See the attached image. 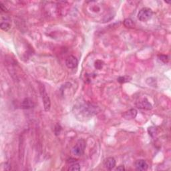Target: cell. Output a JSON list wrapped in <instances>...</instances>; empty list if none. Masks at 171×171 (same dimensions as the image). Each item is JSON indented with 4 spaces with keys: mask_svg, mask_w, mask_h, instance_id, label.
<instances>
[{
    "mask_svg": "<svg viewBox=\"0 0 171 171\" xmlns=\"http://www.w3.org/2000/svg\"><path fill=\"white\" fill-rule=\"evenodd\" d=\"M104 166L106 169L112 170L116 166V160L113 157H108L104 161Z\"/></svg>",
    "mask_w": 171,
    "mask_h": 171,
    "instance_id": "ba28073f",
    "label": "cell"
},
{
    "mask_svg": "<svg viewBox=\"0 0 171 171\" xmlns=\"http://www.w3.org/2000/svg\"><path fill=\"white\" fill-rule=\"evenodd\" d=\"M0 27H1V30L7 32V31H8L9 29H10L11 24L9 22H8V21H6V22L2 21V22L1 23V24H0Z\"/></svg>",
    "mask_w": 171,
    "mask_h": 171,
    "instance_id": "7c38bea8",
    "label": "cell"
},
{
    "mask_svg": "<svg viewBox=\"0 0 171 171\" xmlns=\"http://www.w3.org/2000/svg\"><path fill=\"white\" fill-rule=\"evenodd\" d=\"M39 90L40 95L42 96V99L43 101V104H44V110L46 112L50 110L51 107V100L48 95L47 94L46 90L45 88V86L44 84L42 83L39 82Z\"/></svg>",
    "mask_w": 171,
    "mask_h": 171,
    "instance_id": "6da1fadb",
    "label": "cell"
},
{
    "mask_svg": "<svg viewBox=\"0 0 171 171\" xmlns=\"http://www.w3.org/2000/svg\"><path fill=\"white\" fill-rule=\"evenodd\" d=\"M35 104L32 100H31L29 98H25L21 102V108L23 109H30L34 108Z\"/></svg>",
    "mask_w": 171,
    "mask_h": 171,
    "instance_id": "30bf717a",
    "label": "cell"
},
{
    "mask_svg": "<svg viewBox=\"0 0 171 171\" xmlns=\"http://www.w3.org/2000/svg\"><path fill=\"white\" fill-rule=\"evenodd\" d=\"M86 146V141L83 139H80L73 146L72 149V153L73 155L76 156H82L84 153Z\"/></svg>",
    "mask_w": 171,
    "mask_h": 171,
    "instance_id": "3957f363",
    "label": "cell"
},
{
    "mask_svg": "<svg viewBox=\"0 0 171 171\" xmlns=\"http://www.w3.org/2000/svg\"><path fill=\"white\" fill-rule=\"evenodd\" d=\"M130 80H131V78L126 76H120L117 79V81L120 84H124V83L129 82Z\"/></svg>",
    "mask_w": 171,
    "mask_h": 171,
    "instance_id": "4fadbf2b",
    "label": "cell"
},
{
    "mask_svg": "<svg viewBox=\"0 0 171 171\" xmlns=\"http://www.w3.org/2000/svg\"><path fill=\"white\" fill-rule=\"evenodd\" d=\"M153 11L151 8H143L138 11L137 18L141 21L146 22V21L151 20L152 17H153Z\"/></svg>",
    "mask_w": 171,
    "mask_h": 171,
    "instance_id": "7a4b0ae2",
    "label": "cell"
},
{
    "mask_svg": "<svg viewBox=\"0 0 171 171\" xmlns=\"http://www.w3.org/2000/svg\"><path fill=\"white\" fill-rule=\"evenodd\" d=\"M61 130V126L60 124H57L55 126V128H54V133L56 136H58L59 134H60Z\"/></svg>",
    "mask_w": 171,
    "mask_h": 171,
    "instance_id": "2e32d148",
    "label": "cell"
},
{
    "mask_svg": "<svg viewBox=\"0 0 171 171\" xmlns=\"http://www.w3.org/2000/svg\"><path fill=\"white\" fill-rule=\"evenodd\" d=\"M67 163L70 165V167L68 168L69 170H80V165L78 163L76 159L70 158L67 160Z\"/></svg>",
    "mask_w": 171,
    "mask_h": 171,
    "instance_id": "52a82bcc",
    "label": "cell"
},
{
    "mask_svg": "<svg viewBox=\"0 0 171 171\" xmlns=\"http://www.w3.org/2000/svg\"><path fill=\"white\" fill-rule=\"evenodd\" d=\"M116 170H120V171H123L125 170V167L124 165H120L116 168Z\"/></svg>",
    "mask_w": 171,
    "mask_h": 171,
    "instance_id": "ffe728a7",
    "label": "cell"
},
{
    "mask_svg": "<svg viewBox=\"0 0 171 171\" xmlns=\"http://www.w3.org/2000/svg\"><path fill=\"white\" fill-rule=\"evenodd\" d=\"M148 132L149 133V135L151 136H155V135L157 134V128L156 127H149L148 129Z\"/></svg>",
    "mask_w": 171,
    "mask_h": 171,
    "instance_id": "5bb4252c",
    "label": "cell"
},
{
    "mask_svg": "<svg viewBox=\"0 0 171 171\" xmlns=\"http://www.w3.org/2000/svg\"><path fill=\"white\" fill-rule=\"evenodd\" d=\"M158 58L160 61H162L164 63H167L168 60H169V58H168V56L167 55H158Z\"/></svg>",
    "mask_w": 171,
    "mask_h": 171,
    "instance_id": "e0dca14e",
    "label": "cell"
},
{
    "mask_svg": "<svg viewBox=\"0 0 171 171\" xmlns=\"http://www.w3.org/2000/svg\"><path fill=\"white\" fill-rule=\"evenodd\" d=\"M148 79L151 80V82H149V83H147L149 86H155V80H152V78H148Z\"/></svg>",
    "mask_w": 171,
    "mask_h": 171,
    "instance_id": "ac0fdd59",
    "label": "cell"
},
{
    "mask_svg": "<svg viewBox=\"0 0 171 171\" xmlns=\"http://www.w3.org/2000/svg\"><path fill=\"white\" fill-rule=\"evenodd\" d=\"M123 24H124L126 28H130V29H133V28H135V25H136L134 21L130 18L125 19L124 21H123Z\"/></svg>",
    "mask_w": 171,
    "mask_h": 171,
    "instance_id": "8fae6325",
    "label": "cell"
},
{
    "mask_svg": "<svg viewBox=\"0 0 171 171\" xmlns=\"http://www.w3.org/2000/svg\"><path fill=\"white\" fill-rule=\"evenodd\" d=\"M66 66L69 69H73L77 67L78 64V61L77 58L73 56H68L67 58L66 59Z\"/></svg>",
    "mask_w": 171,
    "mask_h": 171,
    "instance_id": "5b68a950",
    "label": "cell"
},
{
    "mask_svg": "<svg viewBox=\"0 0 171 171\" xmlns=\"http://www.w3.org/2000/svg\"><path fill=\"white\" fill-rule=\"evenodd\" d=\"M135 167H136V170L140 171H144L148 169V165L146 163L145 160H142V159H140V160H137L135 162Z\"/></svg>",
    "mask_w": 171,
    "mask_h": 171,
    "instance_id": "9c48e42d",
    "label": "cell"
},
{
    "mask_svg": "<svg viewBox=\"0 0 171 171\" xmlns=\"http://www.w3.org/2000/svg\"><path fill=\"white\" fill-rule=\"evenodd\" d=\"M0 8H1V11H4V12H6V11H8V9H7V8H6V6H4V5L2 3L0 4Z\"/></svg>",
    "mask_w": 171,
    "mask_h": 171,
    "instance_id": "d6986e66",
    "label": "cell"
},
{
    "mask_svg": "<svg viewBox=\"0 0 171 171\" xmlns=\"http://www.w3.org/2000/svg\"><path fill=\"white\" fill-rule=\"evenodd\" d=\"M137 114H138V112L136 109L132 108L124 112L122 114V117L126 120L134 119V118L136 117Z\"/></svg>",
    "mask_w": 171,
    "mask_h": 171,
    "instance_id": "8992f818",
    "label": "cell"
},
{
    "mask_svg": "<svg viewBox=\"0 0 171 171\" xmlns=\"http://www.w3.org/2000/svg\"><path fill=\"white\" fill-rule=\"evenodd\" d=\"M136 106L138 108L145 110H151L153 109V106L146 98H142L138 100L136 102Z\"/></svg>",
    "mask_w": 171,
    "mask_h": 171,
    "instance_id": "277c9868",
    "label": "cell"
},
{
    "mask_svg": "<svg viewBox=\"0 0 171 171\" xmlns=\"http://www.w3.org/2000/svg\"><path fill=\"white\" fill-rule=\"evenodd\" d=\"M103 66H104V62H103V61H102V60H98L95 61V63H94V66L97 70H100V69L102 68Z\"/></svg>",
    "mask_w": 171,
    "mask_h": 171,
    "instance_id": "9a60e30c",
    "label": "cell"
}]
</instances>
